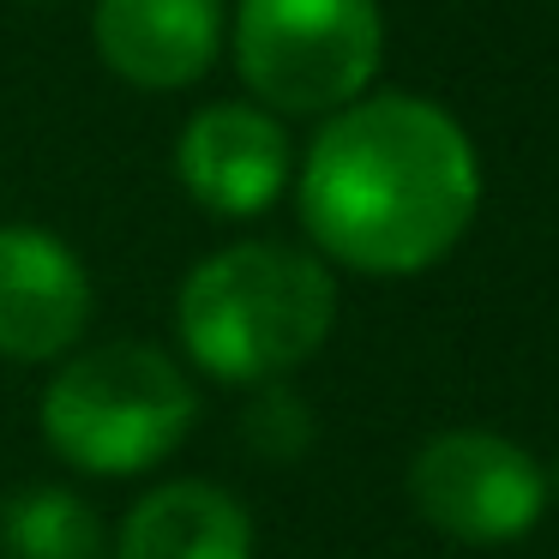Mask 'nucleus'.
Returning <instances> with one entry per match:
<instances>
[{"mask_svg":"<svg viewBox=\"0 0 559 559\" xmlns=\"http://www.w3.org/2000/svg\"><path fill=\"white\" fill-rule=\"evenodd\" d=\"M241 439L259 451L265 463H295L307 445H313V415L295 397L289 385H253V403L241 415Z\"/></svg>","mask_w":559,"mask_h":559,"instance_id":"9b49d317","label":"nucleus"},{"mask_svg":"<svg viewBox=\"0 0 559 559\" xmlns=\"http://www.w3.org/2000/svg\"><path fill=\"white\" fill-rule=\"evenodd\" d=\"M43 439L85 475H145L187 445L199 391L181 361L139 337L79 349L43 385Z\"/></svg>","mask_w":559,"mask_h":559,"instance_id":"7ed1b4c3","label":"nucleus"},{"mask_svg":"<svg viewBox=\"0 0 559 559\" xmlns=\"http://www.w3.org/2000/svg\"><path fill=\"white\" fill-rule=\"evenodd\" d=\"M91 271L55 229L0 223V355L67 361L91 325Z\"/></svg>","mask_w":559,"mask_h":559,"instance_id":"0eeeda50","label":"nucleus"},{"mask_svg":"<svg viewBox=\"0 0 559 559\" xmlns=\"http://www.w3.org/2000/svg\"><path fill=\"white\" fill-rule=\"evenodd\" d=\"M0 554L7 559H103V518L73 487L31 481L0 499Z\"/></svg>","mask_w":559,"mask_h":559,"instance_id":"9d476101","label":"nucleus"},{"mask_svg":"<svg viewBox=\"0 0 559 559\" xmlns=\"http://www.w3.org/2000/svg\"><path fill=\"white\" fill-rule=\"evenodd\" d=\"M409 506L463 547H506L542 523L547 469L493 427H445L409 457Z\"/></svg>","mask_w":559,"mask_h":559,"instance_id":"39448f33","label":"nucleus"},{"mask_svg":"<svg viewBox=\"0 0 559 559\" xmlns=\"http://www.w3.org/2000/svg\"><path fill=\"white\" fill-rule=\"evenodd\" d=\"M229 55L271 115H337L373 91L385 67L379 0H235Z\"/></svg>","mask_w":559,"mask_h":559,"instance_id":"20e7f679","label":"nucleus"},{"mask_svg":"<svg viewBox=\"0 0 559 559\" xmlns=\"http://www.w3.org/2000/svg\"><path fill=\"white\" fill-rule=\"evenodd\" d=\"M175 175L211 217H259L295 187V139L259 103H205L175 139Z\"/></svg>","mask_w":559,"mask_h":559,"instance_id":"423d86ee","label":"nucleus"},{"mask_svg":"<svg viewBox=\"0 0 559 559\" xmlns=\"http://www.w3.org/2000/svg\"><path fill=\"white\" fill-rule=\"evenodd\" d=\"M337 325V277L289 241H235L181 277L175 331L187 361L217 385H277L325 349Z\"/></svg>","mask_w":559,"mask_h":559,"instance_id":"f03ea898","label":"nucleus"},{"mask_svg":"<svg viewBox=\"0 0 559 559\" xmlns=\"http://www.w3.org/2000/svg\"><path fill=\"white\" fill-rule=\"evenodd\" d=\"M115 559H253V518L223 481H163L121 518Z\"/></svg>","mask_w":559,"mask_h":559,"instance_id":"1a4fd4ad","label":"nucleus"},{"mask_svg":"<svg viewBox=\"0 0 559 559\" xmlns=\"http://www.w3.org/2000/svg\"><path fill=\"white\" fill-rule=\"evenodd\" d=\"M547 499H559V463L547 469Z\"/></svg>","mask_w":559,"mask_h":559,"instance_id":"f8f14e48","label":"nucleus"},{"mask_svg":"<svg viewBox=\"0 0 559 559\" xmlns=\"http://www.w3.org/2000/svg\"><path fill=\"white\" fill-rule=\"evenodd\" d=\"M229 43L223 0H97L91 49L133 91H187Z\"/></svg>","mask_w":559,"mask_h":559,"instance_id":"6e6552de","label":"nucleus"},{"mask_svg":"<svg viewBox=\"0 0 559 559\" xmlns=\"http://www.w3.org/2000/svg\"><path fill=\"white\" fill-rule=\"evenodd\" d=\"M301 229L325 265L421 277L481 211V157L457 115L415 91H367L325 115L295 169Z\"/></svg>","mask_w":559,"mask_h":559,"instance_id":"f257e3e1","label":"nucleus"}]
</instances>
